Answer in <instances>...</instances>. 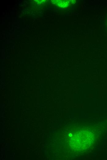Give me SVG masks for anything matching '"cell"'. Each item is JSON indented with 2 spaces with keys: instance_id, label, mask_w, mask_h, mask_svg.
<instances>
[{
  "instance_id": "obj_1",
  "label": "cell",
  "mask_w": 107,
  "mask_h": 160,
  "mask_svg": "<svg viewBox=\"0 0 107 160\" xmlns=\"http://www.w3.org/2000/svg\"><path fill=\"white\" fill-rule=\"evenodd\" d=\"M56 4L59 6L65 7L69 5L71 2L73 1L72 0H56L55 1Z\"/></svg>"
}]
</instances>
